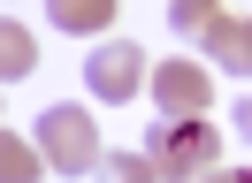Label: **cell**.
I'll return each instance as SVG.
<instances>
[{
    "mask_svg": "<svg viewBox=\"0 0 252 183\" xmlns=\"http://www.w3.org/2000/svg\"><path fill=\"white\" fill-rule=\"evenodd\" d=\"M54 30H69V38H84V30H107L115 23V0H46Z\"/></svg>",
    "mask_w": 252,
    "mask_h": 183,
    "instance_id": "cell-6",
    "label": "cell"
},
{
    "mask_svg": "<svg viewBox=\"0 0 252 183\" xmlns=\"http://www.w3.org/2000/svg\"><path fill=\"white\" fill-rule=\"evenodd\" d=\"M46 176V152H38V137H0V183H38Z\"/></svg>",
    "mask_w": 252,
    "mask_h": 183,
    "instance_id": "cell-7",
    "label": "cell"
},
{
    "mask_svg": "<svg viewBox=\"0 0 252 183\" xmlns=\"http://www.w3.org/2000/svg\"><path fill=\"white\" fill-rule=\"evenodd\" d=\"M206 61L214 69H229V76H252V15H221L214 30H206Z\"/></svg>",
    "mask_w": 252,
    "mask_h": 183,
    "instance_id": "cell-5",
    "label": "cell"
},
{
    "mask_svg": "<svg viewBox=\"0 0 252 183\" xmlns=\"http://www.w3.org/2000/svg\"><path fill=\"white\" fill-rule=\"evenodd\" d=\"M92 176H99V183H160V176H153V160H145L138 145H130V152H99Z\"/></svg>",
    "mask_w": 252,
    "mask_h": 183,
    "instance_id": "cell-8",
    "label": "cell"
},
{
    "mask_svg": "<svg viewBox=\"0 0 252 183\" xmlns=\"http://www.w3.org/2000/svg\"><path fill=\"white\" fill-rule=\"evenodd\" d=\"M237 137H245V145H252V92H245V99H237Z\"/></svg>",
    "mask_w": 252,
    "mask_h": 183,
    "instance_id": "cell-11",
    "label": "cell"
},
{
    "mask_svg": "<svg viewBox=\"0 0 252 183\" xmlns=\"http://www.w3.org/2000/svg\"><path fill=\"white\" fill-rule=\"evenodd\" d=\"M138 84H153V61L138 54V38H99L92 54H84V92L107 107L138 99Z\"/></svg>",
    "mask_w": 252,
    "mask_h": 183,
    "instance_id": "cell-3",
    "label": "cell"
},
{
    "mask_svg": "<svg viewBox=\"0 0 252 183\" xmlns=\"http://www.w3.org/2000/svg\"><path fill=\"white\" fill-rule=\"evenodd\" d=\"M153 115H206V99H214V84H206L199 61H153Z\"/></svg>",
    "mask_w": 252,
    "mask_h": 183,
    "instance_id": "cell-4",
    "label": "cell"
},
{
    "mask_svg": "<svg viewBox=\"0 0 252 183\" xmlns=\"http://www.w3.org/2000/svg\"><path fill=\"white\" fill-rule=\"evenodd\" d=\"M214 152H221V137L206 130V115H153V130H145V160L160 183L214 176Z\"/></svg>",
    "mask_w": 252,
    "mask_h": 183,
    "instance_id": "cell-1",
    "label": "cell"
},
{
    "mask_svg": "<svg viewBox=\"0 0 252 183\" xmlns=\"http://www.w3.org/2000/svg\"><path fill=\"white\" fill-rule=\"evenodd\" d=\"M214 23H221V0H176V15H168V30H184V38H206Z\"/></svg>",
    "mask_w": 252,
    "mask_h": 183,
    "instance_id": "cell-10",
    "label": "cell"
},
{
    "mask_svg": "<svg viewBox=\"0 0 252 183\" xmlns=\"http://www.w3.org/2000/svg\"><path fill=\"white\" fill-rule=\"evenodd\" d=\"M31 61H38L31 30H23V23H0V69H8V84H16V76H31Z\"/></svg>",
    "mask_w": 252,
    "mask_h": 183,
    "instance_id": "cell-9",
    "label": "cell"
},
{
    "mask_svg": "<svg viewBox=\"0 0 252 183\" xmlns=\"http://www.w3.org/2000/svg\"><path fill=\"white\" fill-rule=\"evenodd\" d=\"M31 137H38V152H46V168H62V176H92V168H99V152H107L84 107H46Z\"/></svg>",
    "mask_w": 252,
    "mask_h": 183,
    "instance_id": "cell-2",
    "label": "cell"
},
{
    "mask_svg": "<svg viewBox=\"0 0 252 183\" xmlns=\"http://www.w3.org/2000/svg\"><path fill=\"white\" fill-rule=\"evenodd\" d=\"M206 183H252V168H214Z\"/></svg>",
    "mask_w": 252,
    "mask_h": 183,
    "instance_id": "cell-12",
    "label": "cell"
}]
</instances>
